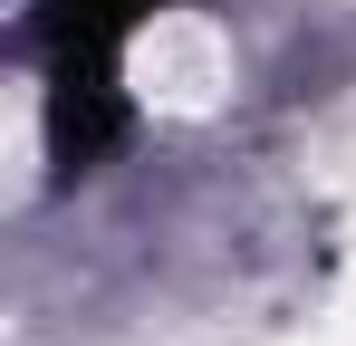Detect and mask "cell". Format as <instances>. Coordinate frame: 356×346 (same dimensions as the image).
I'll return each mask as SVG.
<instances>
[{
	"label": "cell",
	"instance_id": "1",
	"mask_svg": "<svg viewBox=\"0 0 356 346\" xmlns=\"http://www.w3.org/2000/svg\"><path fill=\"white\" fill-rule=\"evenodd\" d=\"M49 10V135L67 164H87L116 135V49L154 0H39Z\"/></svg>",
	"mask_w": 356,
	"mask_h": 346
}]
</instances>
